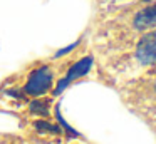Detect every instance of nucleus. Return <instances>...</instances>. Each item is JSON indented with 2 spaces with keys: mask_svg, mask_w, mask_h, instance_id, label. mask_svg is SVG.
I'll use <instances>...</instances> for the list:
<instances>
[{
  "mask_svg": "<svg viewBox=\"0 0 156 144\" xmlns=\"http://www.w3.org/2000/svg\"><path fill=\"white\" fill-rule=\"evenodd\" d=\"M52 87V70L47 65H41L35 70H32V74L29 76L27 82L24 86V92L29 96H44L45 92H49Z\"/></svg>",
  "mask_w": 156,
  "mask_h": 144,
  "instance_id": "obj_1",
  "label": "nucleus"
},
{
  "mask_svg": "<svg viewBox=\"0 0 156 144\" xmlns=\"http://www.w3.org/2000/svg\"><path fill=\"white\" fill-rule=\"evenodd\" d=\"M134 57L141 65L156 64V29L146 30L136 44Z\"/></svg>",
  "mask_w": 156,
  "mask_h": 144,
  "instance_id": "obj_2",
  "label": "nucleus"
},
{
  "mask_svg": "<svg viewBox=\"0 0 156 144\" xmlns=\"http://www.w3.org/2000/svg\"><path fill=\"white\" fill-rule=\"evenodd\" d=\"M133 27L136 30H151L156 29V0L148 2L143 9H139L133 17Z\"/></svg>",
  "mask_w": 156,
  "mask_h": 144,
  "instance_id": "obj_3",
  "label": "nucleus"
},
{
  "mask_svg": "<svg viewBox=\"0 0 156 144\" xmlns=\"http://www.w3.org/2000/svg\"><path fill=\"white\" fill-rule=\"evenodd\" d=\"M91 67H92V57H82L81 60H77V62H76L74 65L67 70V74H66L64 79L71 84L72 80L81 79V77L87 76L89 70H91Z\"/></svg>",
  "mask_w": 156,
  "mask_h": 144,
  "instance_id": "obj_4",
  "label": "nucleus"
},
{
  "mask_svg": "<svg viewBox=\"0 0 156 144\" xmlns=\"http://www.w3.org/2000/svg\"><path fill=\"white\" fill-rule=\"evenodd\" d=\"M34 126L39 132H49V134H61L62 132V129L59 126H54V124L45 122V121H35Z\"/></svg>",
  "mask_w": 156,
  "mask_h": 144,
  "instance_id": "obj_5",
  "label": "nucleus"
},
{
  "mask_svg": "<svg viewBox=\"0 0 156 144\" xmlns=\"http://www.w3.org/2000/svg\"><path fill=\"white\" fill-rule=\"evenodd\" d=\"M30 111L39 116H49V104H45L44 100H34L30 104Z\"/></svg>",
  "mask_w": 156,
  "mask_h": 144,
  "instance_id": "obj_6",
  "label": "nucleus"
},
{
  "mask_svg": "<svg viewBox=\"0 0 156 144\" xmlns=\"http://www.w3.org/2000/svg\"><path fill=\"white\" fill-rule=\"evenodd\" d=\"M57 121H59V122H61V126H62V127H64V129H66V131H67V132H69V134H72V136H77V132H76V131H74V129H72V127H71V126H69V124H67V122H66V121H64V119H62V116H61V112H59V107H57Z\"/></svg>",
  "mask_w": 156,
  "mask_h": 144,
  "instance_id": "obj_7",
  "label": "nucleus"
},
{
  "mask_svg": "<svg viewBox=\"0 0 156 144\" xmlns=\"http://www.w3.org/2000/svg\"><path fill=\"white\" fill-rule=\"evenodd\" d=\"M77 45V42H74L72 44V45H69V47H66V49H62V50H57V52H55V55L54 57H61V55H64V54H67V52H71L72 49H74V47Z\"/></svg>",
  "mask_w": 156,
  "mask_h": 144,
  "instance_id": "obj_8",
  "label": "nucleus"
},
{
  "mask_svg": "<svg viewBox=\"0 0 156 144\" xmlns=\"http://www.w3.org/2000/svg\"><path fill=\"white\" fill-rule=\"evenodd\" d=\"M153 90H154V92H156V80H154V82H153Z\"/></svg>",
  "mask_w": 156,
  "mask_h": 144,
  "instance_id": "obj_9",
  "label": "nucleus"
},
{
  "mask_svg": "<svg viewBox=\"0 0 156 144\" xmlns=\"http://www.w3.org/2000/svg\"><path fill=\"white\" fill-rule=\"evenodd\" d=\"M146 2H151V0H146Z\"/></svg>",
  "mask_w": 156,
  "mask_h": 144,
  "instance_id": "obj_10",
  "label": "nucleus"
}]
</instances>
